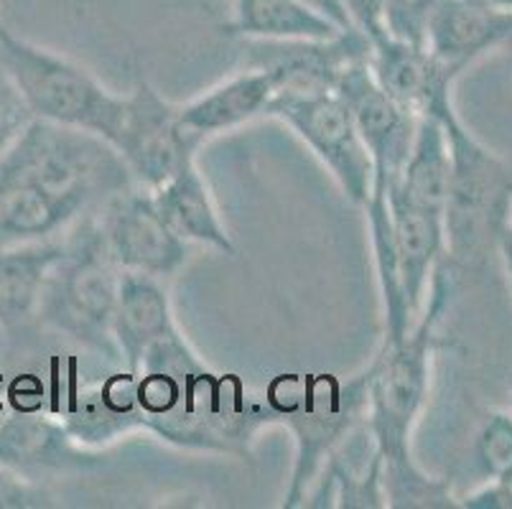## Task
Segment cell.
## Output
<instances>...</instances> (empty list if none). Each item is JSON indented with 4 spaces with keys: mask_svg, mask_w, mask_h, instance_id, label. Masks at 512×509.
<instances>
[{
    "mask_svg": "<svg viewBox=\"0 0 512 509\" xmlns=\"http://www.w3.org/2000/svg\"><path fill=\"white\" fill-rule=\"evenodd\" d=\"M276 426L296 441L283 509L304 507L329 456L367 420V370L355 377L278 375L263 392Z\"/></svg>",
    "mask_w": 512,
    "mask_h": 509,
    "instance_id": "cell-3",
    "label": "cell"
},
{
    "mask_svg": "<svg viewBox=\"0 0 512 509\" xmlns=\"http://www.w3.org/2000/svg\"><path fill=\"white\" fill-rule=\"evenodd\" d=\"M451 181V148L444 125L436 118H418L416 138L403 174L388 186L406 202L428 212L444 214Z\"/></svg>",
    "mask_w": 512,
    "mask_h": 509,
    "instance_id": "cell-23",
    "label": "cell"
},
{
    "mask_svg": "<svg viewBox=\"0 0 512 509\" xmlns=\"http://www.w3.org/2000/svg\"><path fill=\"white\" fill-rule=\"evenodd\" d=\"M64 255V240L0 247V326L18 329L39 316L51 268Z\"/></svg>",
    "mask_w": 512,
    "mask_h": 509,
    "instance_id": "cell-21",
    "label": "cell"
},
{
    "mask_svg": "<svg viewBox=\"0 0 512 509\" xmlns=\"http://www.w3.org/2000/svg\"><path fill=\"white\" fill-rule=\"evenodd\" d=\"M95 219L102 242L120 270L164 280L189 258V247L158 214L151 191L138 186L120 191L97 209Z\"/></svg>",
    "mask_w": 512,
    "mask_h": 509,
    "instance_id": "cell-9",
    "label": "cell"
},
{
    "mask_svg": "<svg viewBox=\"0 0 512 509\" xmlns=\"http://www.w3.org/2000/svg\"><path fill=\"white\" fill-rule=\"evenodd\" d=\"M174 329L171 298L161 278L123 270L113 316V339L125 370L136 375L148 349Z\"/></svg>",
    "mask_w": 512,
    "mask_h": 509,
    "instance_id": "cell-18",
    "label": "cell"
},
{
    "mask_svg": "<svg viewBox=\"0 0 512 509\" xmlns=\"http://www.w3.org/2000/svg\"><path fill=\"white\" fill-rule=\"evenodd\" d=\"M342 6L352 26L360 28L367 39L383 31V0H342Z\"/></svg>",
    "mask_w": 512,
    "mask_h": 509,
    "instance_id": "cell-30",
    "label": "cell"
},
{
    "mask_svg": "<svg viewBox=\"0 0 512 509\" xmlns=\"http://www.w3.org/2000/svg\"><path fill=\"white\" fill-rule=\"evenodd\" d=\"M454 296V265L441 258L428 286L426 311L398 342H383L367 364V428L383 456L388 507H459L446 479L413 461L411 433L428 398L436 326Z\"/></svg>",
    "mask_w": 512,
    "mask_h": 509,
    "instance_id": "cell-2",
    "label": "cell"
},
{
    "mask_svg": "<svg viewBox=\"0 0 512 509\" xmlns=\"http://www.w3.org/2000/svg\"><path fill=\"white\" fill-rule=\"evenodd\" d=\"M151 199L171 232L184 242H199L230 258L237 255L235 242L214 207L207 181L199 174L197 158L186 161L166 184L153 189Z\"/></svg>",
    "mask_w": 512,
    "mask_h": 509,
    "instance_id": "cell-20",
    "label": "cell"
},
{
    "mask_svg": "<svg viewBox=\"0 0 512 509\" xmlns=\"http://www.w3.org/2000/svg\"><path fill=\"white\" fill-rule=\"evenodd\" d=\"M31 123H34V112L29 110L6 69L0 67V156L21 138Z\"/></svg>",
    "mask_w": 512,
    "mask_h": 509,
    "instance_id": "cell-27",
    "label": "cell"
},
{
    "mask_svg": "<svg viewBox=\"0 0 512 509\" xmlns=\"http://www.w3.org/2000/svg\"><path fill=\"white\" fill-rule=\"evenodd\" d=\"M276 92L278 82L268 69H250L217 84L197 100L179 105L176 123L194 146H202L212 135L227 133L265 115Z\"/></svg>",
    "mask_w": 512,
    "mask_h": 509,
    "instance_id": "cell-17",
    "label": "cell"
},
{
    "mask_svg": "<svg viewBox=\"0 0 512 509\" xmlns=\"http://www.w3.org/2000/svg\"><path fill=\"white\" fill-rule=\"evenodd\" d=\"M304 507H339V509H383L388 507L385 494V466L377 451L367 420L352 436L324 461L314 487L306 494Z\"/></svg>",
    "mask_w": 512,
    "mask_h": 509,
    "instance_id": "cell-14",
    "label": "cell"
},
{
    "mask_svg": "<svg viewBox=\"0 0 512 509\" xmlns=\"http://www.w3.org/2000/svg\"><path fill=\"white\" fill-rule=\"evenodd\" d=\"M436 0H383V31L398 41L426 46V28Z\"/></svg>",
    "mask_w": 512,
    "mask_h": 509,
    "instance_id": "cell-26",
    "label": "cell"
},
{
    "mask_svg": "<svg viewBox=\"0 0 512 509\" xmlns=\"http://www.w3.org/2000/svg\"><path fill=\"white\" fill-rule=\"evenodd\" d=\"M0 67L13 79L36 120L87 130L113 146L123 123L125 97L102 87L87 69L54 51L18 39L3 23Z\"/></svg>",
    "mask_w": 512,
    "mask_h": 509,
    "instance_id": "cell-6",
    "label": "cell"
},
{
    "mask_svg": "<svg viewBox=\"0 0 512 509\" xmlns=\"http://www.w3.org/2000/svg\"><path fill=\"white\" fill-rule=\"evenodd\" d=\"M370 72L375 82L416 118H436L454 107L451 90L459 79L426 46L398 41L385 31L370 36Z\"/></svg>",
    "mask_w": 512,
    "mask_h": 509,
    "instance_id": "cell-12",
    "label": "cell"
},
{
    "mask_svg": "<svg viewBox=\"0 0 512 509\" xmlns=\"http://www.w3.org/2000/svg\"><path fill=\"white\" fill-rule=\"evenodd\" d=\"M467 3H474V6H482V8H502V11H512V0H467Z\"/></svg>",
    "mask_w": 512,
    "mask_h": 509,
    "instance_id": "cell-33",
    "label": "cell"
},
{
    "mask_svg": "<svg viewBox=\"0 0 512 509\" xmlns=\"http://www.w3.org/2000/svg\"><path fill=\"white\" fill-rule=\"evenodd\" d=\"M334 92L347 105L355 128L365 143L375 168L372 186L388 189L400 179L403 166L411 156L413 138H416L418 118L398 105L388 92L375 82L370 64L357 62L344 69L337 79Z\"/></svg>",
    "mask_w": 512,
    "mask_h": 509,
    "instance_id": "cell-10",
    "label": "cell"
},
{
    "mask_svg": "<svg viewBox=\"0 0 512 509\" xmlns=\"http://www.w3.org/2000/svg\"><path fill=\"white\" fill-rule=\"evenodd\" d=\"M365 212L367 227H370L377 286H380V296H383V342H398V339H403V336L413 329V324H416L418 319H413L406 291H403L398 252H395L393 240V219H390L388 207V189H383V186H372L370 199L365 202Z\"/></svg>",
    "mask_w": 512,
    "mask_h": 509,
    "instance_id": "cell-24",
    "label": "cell"
},
{
    "mask_svg": "<svg viewBox=\"0 0 512 509\" xmlns=\"http://www.w3.org/2000/svg\"><path fill=\"white\" fill-rule=\"evenodd\" d=\"M370 49L360 28H344L332 39L255 41L250 67L268 69L278 90H334L344 69L370 62Z\"/></svg>",
    "mask_w": 512,
    "mask_h": 509,
    "instance_id": "cell-11",
    "label": "cell"
},
{
    "mask_svg": "<svg viewBox=\"0 0 512 509\" xmlns=\"http://www.w3.org/2000/svg\"><path fill=\"white\" fill-rule=\"evenodd\" d=\"M143 433L189 451L250 459L258 433L276 426L263 395L204 364L179 329L158 339L136 372Z\"/></svg>",
    "mask_w": 512,
    "mask_h": 509,
    "instance_id": "cell-1",
    "label": "cell"
},
{
    "mask_svg": "<svg viewBox=\"0 0 512 509\" xmlns=\"http://www.w3.org/2000/svg\"><path fill=\"white\" fill-rule=\"evenodd\" d=\"M230 8L232 21L225 34L245 39H332L344 31L304 0H232Z\"/></svg>",
    "mask_w": 512,
    "mask_h": 509,
    "instance_id": "cell-22",
    "label": "cell"
},
{
    "mask_svg": "<svg viewBox=\"0 0 512 509\" xmlns=\"http://www.w3.org/2000/svg\"><path fill=\"white\" fill-rule=\"evenodd\" d=\"M510 224H512V207H510Z\"/></svg>",
    "mask_w": 512,
    "mask_h": 509,
    "instance_id": "cell-34",
    "label": "cell"
},
{
    "mask_svg": "<svg viewBox=\"0 0 512 509\" xmlns=\"http://www.w3.org/2000/svg\"><path fill=\"white\" fill-rule=\"evenodd\" d=\"M102 451L79 446L59 418L16 410L0 420V466L39 482L44 474L85 471L100 464Z\"/></svg>",
    "mask_w": 512,
    "mask_h": 509,
    "instance_id": "cell-13",
    "label": "cell"
},
{
    "mask_svg": "<svg viewBox=\"0 0 512 509\" xmlns=\"http://www.w3.org/2000/svg\"><path fill=\"white\" fill-rule=\"evenodd\" d=\"M59 507L57 497L36 479L0 466V509H46Z\"/></svg>",
    "mask_w": 512,
    "mask_h": 509,
    "instance_id": "cell-28",
    "label": "cell"
},
{
    "mask_svg": "<svg viewBox=\"0 0 512 509\" xmlns=\"http://www.w3.org/2000/svg\"><path fill=\"white\" fill-rule=\"evenodd\" d=\"M388 207L390 219H393V240L403 291H406L413 319H418L426 306L434 270L446 255L444 214L416 207L395 191H388Z\"/></svg>",
    "mask_w": 512,
    "mask_h": 509,
    "instance_id": "cell-19",
    "label": "cell"
},
{
    "mask_svg": "<svg viewBox=\"0 0 512 509\" xmlns=\"http://www.w3.org/2000/svg\"><path fill=\"white\" fill-rule=\"evenodd\" d=\"M512 41V11L467 0H436L426 28V49L446 67L464 72L474 59Z\"/></svg>",
    "mask_w": 512,
    "mask_h": 509,
    "instance_id": "cell-16",
    "label": "cell"
},
{
    "mask_svg": "<svg viewBox=\"0 0 512 509\" xmlns=\"http://www.w3.org/2000/svg\"><path fill=\"white\" fill-rule=\"evenodd\" d=\"M451 148L449 199L444 209L446 260L454 268H477L490 250H497L500 232L510 224V168L484 148L456 107L439 118Z\"/></svg>",
    "mask_w": 512,
    "mask_h": 509,
    "instance_id": "cell-4",
    "label": "cell"
},
{
    "mask_svg": "<svg viewBox=\"0 0 512 509\" xmlns=\"http://www.w3.org/2000/svg\"><path fill=\"white\" fill-rule=\"evenodd\" d=\"M79 446L105 451L130 433H141V410L136 398V375L115 372L97 385L77 387L67 400L62 418Z\"/></svg>",
    "mask_w": 512,
    "mask_h": 509,
    "instance_id": "cell-15",
    "label": "cell"
},
{
    "mask_svg": "<svg viewBox=\"0 0 512 509\" xmlns=\"http://www.w3.org/2000/svg\"><path fill=\"white\" fill-rule=\"evenodd\" d=\"M304 140L352 204L365 207L375 168L347 105L334 90H278L265 110Z\"/></svg>",
    "mask_w": 512,
    "mask_h": 509,
    "instance_id": "cell-7",
    "label": "cell"
},
{
    "mask_svg": "<svg viewBox=\"0 0 512 509\" xmlns=\"http://www.w3.org/2000/svg\"><path fill=\"white\" fill-rule=\"evenodd\" d=\"M179 105L148 79L138 77L136 87L125 97L123 123L113 148L128 166L130 179L138 189L153 191L171 179L186 161L197 158V148L176 123Z\"/></svg>",
    "mask_w": 512,
    "mask_h": 509,
    "instance_id": "cell-8",
    "label": "cell"
},
{
    "mask_svg": "<svg viewBox=\"0 0 512 509\" xmlns=\"http://www.w3.org/2000/svg\"><path fill=\"white\" fill-rule=\"evenodd\" d=\"M459 507L467 509H512V471L502 479H490L474 494L464 497Z\"/></svg>",
    "mask_w": 512,
    "mask_h": 509,
    "instance_id": "cell-29",
    "label": "cell"
},
{
    "mask_svg": "<svg viewBox=\"0 0 512 509\" xmlns=\"http://www.w3.org/2000/svg\"><path fill=\"white\" fill-rule=\"evenodd\" d=\"M120 273L102 242L95 212H90L64 240V255L51 268L39 306L41 321L72 342L115 359L113 316Z\"/></svg>",
    "mask_w": 512,
    "mask_h": 509,
    "instance_id": "cell-5",
    "label": "cell"
},
{
    "mask_svg": "<svg viewBox=\"0 0 512 509\" xmlns=\"http://www.w3.org/2000/svg\"><path fill=\"white\" fill-rule=\"evenodd\" d=\"M304 3H309L311 8H316L321 16H327L329 21L337 23L339 28H355L352 21H349L347 11H344L342 0H304Z\"/></svg>",
    "mask_w": 512,
    "mask_h": 509,
    "instance_id": "cell-31",
    "label": "cell"
},
{
    "mask_svg": "<svg viewBox=\"0 0 512 509\" xmlns=\"http://www.w3.org/2000/svg\"><path fill=\"white\" fill-rule=\"evenodd\" d=\"M497 252H500L502 263H505L507 283L512 288V224H507L505 230L500 232V240H497Z\"/></svg>",
    "mask_w": 512,
    "mask_h": 509,
    "instance_id": "cell-32",
    "label": "cell"
},
{
    "mask_svg": "<svg viewBox=\"0 0 512 509\" xmlns=\"http://www.w3.org/2000/svg\"><path fill=\"white\" fill-rule=\"evenodd\" d=\"M474 459L487 479H502L512 471V413L497 410L484 418L474 441Z\"/></svg>",
    "mask_w": 512,
    "mask_h": 509,
    "instance_id": "cell-25",
    "label": "cell"
}]
</instances>
